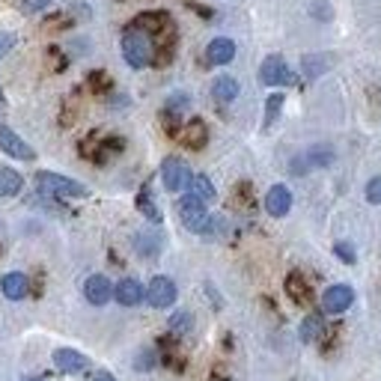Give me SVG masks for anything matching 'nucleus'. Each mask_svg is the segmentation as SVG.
<instances>
[{
	"label": "nucleus",
	"mask_w": 381,
	"mask_h": 381,
	"mask_svg": "<svg viewBox=\"0 0 381 381\" xmlns=\"http://www.w3.org/2000/svg\"><path fill=\"white\" fill-rule=\"evenodd\" d=\"M122 57L131 69H146L149 63H155V45H152V36L149 33H140V30H125L122 33Z\"/></svg>",
	"instance_id": "1"
},
{
	"label": "nucleus",
	"mask_w": 381,
	"mask_h": 381,
	"mask_svg": "<svg viewBox=\"0 0 381 381\" xmlns=\"http://www.w3.org/2000/svg\"><path fill=\"white\" fill-rule=\"evenodd\" d=\"M36 188L45 197H57V200H84L90 194L87 185H80V182L63 176V173H51V170L36 173Z\"/></svg>",
	"instance_id": "2"
},
{
	"label": "nucleus",
	"mask_w": 381,
	"mask_h": 381,
	"mask_svg": "<svg viewBox=\"0 0 381 381\" xmlns=\"http://www.w3.org/2000/svg\"><path fill=\"white\" fill-rule=\"evenodd\" d=\"M176 212H179V221L185 224L191 233H197V236H203L209 221H212V214L206 212V203L200 200V197H194L191 191L176 203Z\"/></svg>",
	"instance_id": "3"
},
{
	"label": "nucleus",
	"mask_w": 381,
	"mask_h": 381,
	"mask_svg": "<svg viewBox=\"0 0 381 381\" xmlns=\"http://www.w3.org/2000/svg\"><path fill=\"white\" fill-rule=\"evenodd\" d=\"M161 182H164V188H167L170 194H182V191L191 188L194 173H191V167L182 158H164V164H161Z\"/></svg>",
	"instance_id": "4"
},
{
	"label": "nucleus",
	"mask_w": 381,
	"mask_h": 381,
	"mask_svg": "<svg viewBox=\"0 0 381 381\" xmlns=\"http://www.w3.org/2000/svg\"><path fill=\"white\" fill-rule=\"evenodd\" d=\"M259 80L265 87H289V84H295V75H292V69L286 66L283 57L271 54V57H265L262 66H259Z\"/></svg>",
	"instance_id": "5"
},
{
	"label": "nucleus",
	"mask_w": 381,
	"mask_h": 381,
	"mask_svg": "<svg viewBox=\"0 0 381 381\" xmlns=\"http://www.w3.org/2000/svg\"><path fill=\"white\" fill-rule=\"evenodd\" d=\"M176 298H179V289H176V283H173L167 274H158V277L149 280V286H146V301L152 304L155 310L173 307Z\"/></svg>",
	"instance_id": "6"
},
{
	"label": "nucleus",
	"mask_w": 381,
	"mask_h": 381,
	"mask_svg": "<svg viewBox=\"0 0 381 381\" xmlns=\"http://www.w3.org/2000/svg\"><path fill=\"white\" fill-rule=\"evenodd\" d=\"M355 304V289L352 286H345V283H334V286H328L325 295H322V310L325 313H345Z\"/></svg>",
	"instance_id": "7"
},
{
	"label": "nucleus",
	"mask_w": 381,
	"mask_h": 381,
	"mask_svg": "<svg viewBox=\"0 0 381 381\" xmlns=\"http://www.w3.org/2000/svg\"><path fill=\"white\" fill-rule=\"evenodd\" d=\"M0 149L9 155V158H19V161H33L36 158V152H33V146L30 143H24L15 131L9 128V125H4L0 122Z\"/></svg>",
	"instance_id": "8"
},
{
	"label": "nucleus",
	"mask_w": 381,
	"mask_h": 381,
	"mask_svg": "<svg viewBox=\"0 0 381 381\" xmlns=\"http://www.w3.org/2000/svg\"><path fill=\"white\" fill-rule=\"evenodd\" d=\"M328 164H334V149H330V146H313V149H307L304 155H298L292 161V170L301 176L310 167H328Z\"/></svg>",
	"instance_id": "9"
},
{
	"label": "nucleus",
	"mask_w": 381,
	"mask_h": 381,
	"mask_svg": "<svg viewBox=\"0 0 381 381\" xmlns=\"http://www.w3.org/2000/svg\"><path fill=\"white\" fill-rule=\"evenodd\" d=\"M128 27L131 30H140V33H149V36H161L164 30H170V15L167 12H158V9H149V12H140Z\"/></svg>",
	"instance_id": "10"
},
{
	"label": "nucleus",
	"mask_w": 381,
	"mask_h": 381,
	"mask_svg": "<svg viewBox=\"0 0 381 381\" xmlns=\"http://www.w3.org/2000/svg\"><path fill=\"white\" fill-rule=\"evenodd\" d=\"M84 298L93 307H105L110 298H113V286L105 274H90L87 283H84Z\"/></svg>",
	"instance_id": "11"
},
{
	"label": "nucleus",
	"mask_w": 381,
	"mask_h": 381,
	"mask_svg": "<svg viewBox=\"0 0 381 381\" xmlns=\"http://www.w3.org/2000/svg\"><path fill=\"white\" fill-rule=\"evenodd\" d=\"M54 367L66 375H80V372L90 370V357L75 352V349H57L54 352Z\"/></svg>",
	"instance_id": "12"
},
{
	"label": "nucleus",
	"mask_w": 381,
	"mask_h": 381,
	"mask_svg": "<svg viewBox=\"0 0 381 381\" xmlns=\"http://www.w3.org/2000/svg\"><path fill=\"white\" fill-rule=\"evenodd\" d=\"M113 298H117L122 307H137V304L146 301V289H143L140 280L125 277V280H120V283L113 286Z\"/></svg>",
	"instance_id": "13"
},
{
	"label": "nucleus",
	"mask_w": 381,
	"mask_h": 381,
	"mask_svg": "<svg viewBox=\"0 0 381 381\" xmlns=\"http://www.w3.org/2000/svg\"><path fill=\"white\" fill-rule=\"evenodd\" d=\"M292 209V191L286 185H274L265 194V212L271 214V218H286Z\"/></svg>",
	"instance_id": "14"
},
{
	"label": "nucleus",
	"mask_w": 381,
	"mask_h": 381,
	"mask_svg": "<svg viewBox=\"0 0 381 381\" xmlns=\"http://www.w3.org/2000/svg\"><path fill=\"white\" fill-rule=\"evenodd\" d=\"M233 57H236V42L229 36H214L206 48V60L212 66H226V63H233Z\"/></svg>",
	"instance_id": "15"
},
{
	"label": "nucleus",
	"mask_w": 381,
	"mask_h": 381,
	"mask_svg": "<svg viewBox=\"0 0 381 381\" xmlns=\"http://www.w3.org/2000/svg\"><path fill=\"white\" fill-rule=\"evenodd\" d=\"M27 289H30L27 274H21V271H9V274L0 277V292H4L9 301H21L27 295Z\"/></svg>",
	"instance_id": "16"
},
{
	"label": "nucleus",
	"mask_w": 381,
	"mask_h": 381,
	"mask_svg": "<svg viewBox=\"0 0 381 381\" xmlns=\"http://www.w3.org/2000/svg\"><path fill=\"white\" fill-rule=\"evenodd\" d=\"M179 140L185 143L188 149H203V146L209 143V128H206V122H203V120H191L185 128H182Z\"/></svg>",
	"instance_id": "17"
},
{
	"label": "nucleus",
	"mask_w": 381,
	"mask_h": 381,
	"mask_svg": "<svg viewBox=\"0 0 381 381\" xmlns=\"http://www.w3.org/2000/svg\"><path fill=\"white\" fill-rule=\"evenodd\" d=\"M212 95L218 98L221 105L236 102V98H239V80H236L233 75H221V78H214V84H212Z\"/></svg>",
	"instance_id": "18"
},
{
	"label": "nucleus",
	"mask_w": 381,
	"mask_h": 381,
	"mask_svg": "<svg viewBox=\"0 0 381 381\" xmlns=\"http://www.w3.org/2000/svg\"><path fill=\"white\" fill-rule=\"evenodd\" d=\"M286 295L292 298V301L295 304H310V283H307V280L301 277V274H298V271H292L289 277H286Z\"/></svg>",
	"instance_id": "19"
},
{
	"label": "nucleus",
	"mask_w": 381,
	"mask_h": 381,
	"mask_svg": "<svg viewBox=\"0 0 381 381\" xmlns=\"http://www.w3.org/2000/svg\"><path fill=\"white\" fill-rule=\"evenodd\" d=\"M298 334H301L304 343H316L325 334V319L319 316V313H310V316H304L301 328H298Z\"/></svg>",
	"instance_id": "20"
},
{
	"label": "nucleus",
	"mask_w": 381,
	"mask_h": 381,
	"mask_svg": "<svg viewBox=\"0 0 381 381\" xmlns=\"http://www.w3.org/2000/svg\"><path fill=\"white\" fill-rule=\"evenodd\" d=\"M24 185V179L19 170H12V167H0V197H15L21 191Z\"/></svg>",
	"instance_id": "21"
},
{
	"label": "nucleus",
	"mask_w": 381,
	"mask_h": 381,
	"mask_svg": "<svg viewBox=\"0 0 381 381\" xmlns=\"http://www.w3.org/2000/svg\"><path fill=\"white\" fill-rule=\"evenodd\" d=\"M137 209H140V214L146 221H152V224H161L164 221V214H161V209L155 206V200H152V194H149V188H143L140 194H137Z\"/></svg>",
	"instance_id": "22"
},
{
	"label": "nucleus",
	"mask_w": 381,
	"mask_h": 381,
	"mask_svg": "<svg viewBox=\"0 0 381 381\" xmlns=\"http://www.w3.org/2000/svg\"><path fill=\"white\" fill-rule=\"evenodd\" d=\"M135 251H137L140 256H146V259H152V256H158V251H161V241H158L152 233H137V236H135Z\"/></svg>",
	"instance_id": "23"
},
{
	"label": "nucleus",
	"mask_w": 381,
	"mask_h": 381,
	"mask_svg": "<svg viewBox=\"0 0 381 381\" xmlns=\"http://www.w3.org/2000/svg\"><path fill=\"white\" fill-rule=\"evenodd\" d=\"M194 197H200L203 203H212L214 197H218V191H214V185H212V179L209 176H194V182H191V188H188Z\"/></svg>",
	"instance_id": "24"
},
{
	"label": "nucleus",
	"mask_w": 381,
	"mask_h": 381,
	"mask_svg": "<svg viewBox=\"0 0 381 381\" xmlns=\"http://www.w3.org/2000/svg\"><path fill=\"white\" fill-rule=\"evenodd\" d=\"M191 328H194V316L188 310H179V313H173L170 316V334H191Z\"/></svg>",
	"instance_id": "25"
},
{
	"label": "nucleus",
	"mask_w": 381,
	"mask_h": 381,
	"mask_svg": "<svg viewBox=\"0 0 381 381\" xmlns=\"http://www.w3.org/2000/svg\"><path fill=\"white\" fill-rule=\"evenodd\" d=\"M188 105H191V98L182 95V93H176V95L167 98V105H164V117H167V120H176L182 110H188Z\"/></svg>",
	"instance_id": "26"
},
{
	"label": "nucleus",
	"mask_w": 381,
	"mask_h": 381,
	"mask_svg": "<svg viewBox=\"0 0 381 381\" xmlns=\"http://www.w3.org/2000/svg\"><path fill=\"white\" fill-rule=\"evenodd\" d=\"M283 102H286V98L280 95V93H271L268 95V102H265V128L274 125V120L280 117V108H283Z\"/></svg>",
	"instance_id": "27"
},
{
	"label": "nucleus",
	"mask_w": 381,
	"mask_h": 381,
	"mask_svg": "<svg viewBox=\"0 0 381 381\" xmlns=\"http://www.w3.org/2000/svg\"><path fill=\"white\" fill-rule=\"evenodd\" d=\"M301 69H304V75H307V78H319V75L328 69V63H325V57H322V54H307V57H304V63H301Z\"/></svg>",
	"instance_id": "28"
},
{
	"label": "nucleus",
	"mask_w": 381,
	"mask_h": 381,
	"mask_svg": "<svg viewBox=\"0 0 381 381\" xmlns=\"http://www.w3.org/2000/svg\"><path fill=\"white\" fill-rule=\"evenodd\" d=\"M155 360H158L155 349H140V352L135 355V370H140V372H149V370L155 367Z\"/></svg>",
	"instance_id": "29"
},
{
	"label": "nucleus",
	"mask_w": 381,
	"mask_h": 381,
	"mask_svg": "<svg viewBox=\"0 0 381 381\" xmlns=\"http://www.w3.org/2000/svg\"><path fill=\"white\" fill-rule=\"evenodd\" d=\"M334 254H337V259L345 262V265H355V262H357V254H355V247H352L349 241H337V244H334Z\"/></svg>",
	"instance_id": "30"
},
{
	"label": "nucleus",
	"mask_w": 381,
	"mask_h": 381,
	"mask_svg": "<svg viewBox=\"0 0 381 381\" xmlns=\"http://www.w3.org/2000/svg\"><path fill=\"white\" fill-rule=\"evenodd\" d=\"M367 200H370L372 206H381V176H372V179L367 182Z\"/></svg>",
	"instance_id": "31"
},
{
	"label": "nucleus",
	"mask_w": 381,
	"mask_h": 381,
	"mask_svg": "<svg viewBox=\"0 0 381 381\" xmlns=\"http://www.w3.org/2000/svg\"><path fill=\"white\" fill-rule=\"evenodd\" d=\"M54 0H21V12L24 15H36V12H42V9H48Z\"/></svg>",
	"instance_id": "32"
},
{
	"label": "nucleus",
	"mask_w": 381,
	"mask_h": 381,
	"mask_svg": "<svg viewBox=\"0 0 381 381\" xmlns=\"http://www.w3.org/2000/svg\"><path fill=\"white\" fill-rule=\"evenodd\" d=\"M90 84H93V90H108L110 80H108L105 72H93V75H90Z\"/></svg>",
	"instance_id": "33"
},
{
	"label": "nucleus",
	"mask_w": 381,
	"mask_h": 381,
	"mask_svg": "<svg viewBox=\"0 0 381 381\" xmlns=\"http://www.w3.org/2000/svg\"><path fill=\"white\" fill-rule=\"evenodd\" d=\"M12 45H15V36L12 33H0V57H6L12 51Z\"/></svg>",
	"instance_id": "34"
},
{
	"label": "nucleus",
	"mask_w": 381,
	"mask_h": 381,
	"mask_svg": "<svg viewBox=\"0 0 381 381\" xmlns=\"http://www.w3.org/2000/svg\"><path fill=\"white\" fill-rule=\"evenodd\" d=\"M87 381H117V375H110L108 370H95V372L87 378Z\"/></svg>",
	"instance_id": "35"
},
{
	"label": "nucleus",
	"mask_w": 381,
	"mask_h": 381,
	"mask_svg": "<svg viewBox=\"0 0 381 381\" xmlns=\"http://www.w3.org/2000/svg\"><path fill=\"white\" fill-rule=\"evenodd\" d=\"M188 6H191L194 12H200V15H203V19H212V15H214L212 9H206V6H200V4H188Z\"/></svg>",
	"instance_id": "36"
},
{
	"label": "nucleus",
	"mask_w": 381,
	"mask_h": 381,
	"mask_svg": "<svg viewBox=\"0 0 381 381\" xmlns=\"http://www.w3.org/2000/svg\"><path fill=\"white\" fill-rule=\"evenodd\" d=\"M27 381H42V378H27Z\"/></svg>",
	"instance_id": "37"
}]
</instances>
